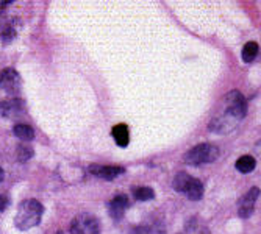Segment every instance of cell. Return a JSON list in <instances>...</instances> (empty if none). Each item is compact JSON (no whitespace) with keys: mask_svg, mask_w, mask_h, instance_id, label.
<instances>
[{"mask_svg":"<svg viewBox=\"0 0 261 234\" xmlns=\"http://www.w3.org/2000/svg\"><path fill=\"white\" fill-rule=\"evenodd\" d=\"M42 214H44V206L35 198H27V200L20 201L17 206L14 225L20 231L32 229L39 225Z\"/></svg>","mask_w":261,"mask_h":234,"instance_id":"6da1fadb","label":"cell"},{"mask_svg":"<svg viewBox=\"0 0 261 234\" xmlns=\"http://www.w3.org/2000/svg\"><path fill=\"white\" fill-rule=\"evenodd\" d=\"M218 158H219V149L213 144H199L183 155L185 164H189V166L211 164V162H215Z\"/></svg>","mask_w":261,"mask_h":234,"instance_id":"7a4b0ae2","label":"cell"},{"mask_svg":"<svg viewBox=\"0 0 261 234\" xmlns=\"http://www.w3.org/2000/svg\"><path fill=\"white\" fill-rule=\"evenodd\" d=\"M221 109H224L234 121L240 122L247 115V102L240 91H231L224 97Z\"/></svg>","mask_w":261,"mask_h":234,"instance_id":"3957f363","label":"cell"},{"mask_svg":"<svg viewBox=\"0 0 261 234\" xmlns=\"http://www.w3.org/2000/svg\"><path fill=\"white\" fill-rule=\"evenodd\" d=\"M67 234H100L99 219L89 213H82L72 219Z\"/></svg>","mask_w":261,"mask_h":234,"instance_id":"277c9868","label":"cell"},{"mask_svg":"<svg viewBox=\"0 0 261 234\" xmlns=\"http://www.w3.org/2000/svg\"><path fill=\"white\" fill-rule=\"evenodd\" d=\"M20 77L14 69L8 67L0 72V89L11 94V96H17L20 91Z\"/></svg>","mask_w":261,"mask_h":234,"instance_id":"5b68a950","label":"cell"},{"mask_svg":"<svg viewBox=\"0 0 261 234\" xmlns=\"http://www.w3.org/2000/svg\"><path fill=\"white\" fill-rule=\"evenodd\" d=\"M25 111V105H23L22 99H10L0 102V115L7 117V119H14L17 115H22Z\"/></svg>","mask_w":261,"mask_h":234,"instance_id":"8992f818","label":"cell"},{"mask_svg":"<svg viewBox=\"0 0 261 234\" xmlns=\"http://www.w3.org/2000/svg\"><path fill=\"white\" fill-rule=\"evenodd\" d=\"M258 195H259V189H258V187H252V189L241 198V201H240V211H238V216L241 219H249L253 214L255 203H256Z\"/></svg>","mask_w":261,"mask_h":234,"instance_id":"52a82bcc","label":"cell"},{"mask_svg":"<svg viewBox=\"0 0 261 234\" xmlns=\"http://www.w3.org/2000/svg\"><path fill=\"white\" fill-rule=\"evenodd\" d=\"M89 172L97 178L111 181L117 177H121L125 172V169L121 166H97V164H94V166L89 167Z\"/></svg>","mask_w":261,"mask_h":234,"instance_id":"ba28073f","label":"cell"},{"mask_svg":"<svg viewBox=\"0 0 261 234\" xmlns=\"http://www.w3.org/2000/svg\"><path fill=\"white\" fill-rule=\"evenodd\" d=\"M128 206V197L121 194L116 195L110 203H108V213L114 220H121L124 217V213Z\"/></svg>","mask_w":261,"mask_h":234,"instance_id":"9c48e42d","label":"cell"},{"mask_svg":"<svg viewBox=\"0 0 261 234\" xmlns=\"http://www.w3.org/2000/svg\"><path fill=\"white\" fill-rule=\"evenodd\" d=\"M111 136L114 139V142L119 147H127L130 142V133H128V127L125 124H117L113 127L111 130Z\"/></svg>","mask_w":261,"mask_h":234,"instance_id":"30bf717a","label":"cell"},{"mask_svg":"<svg viewBox=\"0 0 261 234\" xmlns=\"http://www.w3.org/2000/svg\"><path fill=\"white\" fill-rule=\"evenodd\" d=\"M193 178H194V177L188 175L186 172H178V173L175 175L174 181H172L174 191H177V192H180V194H186V191H188L189 184H191Z\"/></svg>","mask_w":261,"mask_h":234,"instance_id":"8fae6325","label":"cell"},{"mask_svg":"<svg viewBox=\"0 0 261 234\" xmlns=\"http://www.w3.org/2000/svg\"><path fill=\"white\" fill-rule=\"evenodd\" d=\"M13 133H14V136L17 139L23 140V142H29V140L35 139V130L30 125H25V124H16L13 127Z\"/></svg>","mask_w":261,"mask_h":234,"instance_id":"7c38bea8","label":"cell"},{"mask_svg":"<svg viewBox=\"0 0 261 234\" xmlns=\"http://www.w3.org/2000/svg\"><path fill=\"white\" fill-rule=\"evenodd\" d=\"M234 167H236V170L241 172V173H250L256 167V161H255L253 156L244 155V156H241L238 161H236Z\"/></svg>","mask_w":261,"mask_h":234,"instance_id":"4fadbf2b","label":"cell"},{"mask_svg":"<svg viewBox=\"0 0 261 234\" xmlns=\"http://www.w3.org/2000/svg\"><path fill=\"white\" fill-rule=\"evenodd\" d=\"M185 195L189 200L199 201L203 197V184H202V181L197 180V178H193V181H191V184H189V187H188V191H186Z\"/></svg>","mask_w":261,"mask_h":234,"instance_id":"5bb4252c","label":"cell"},{"mask_svg":"<svg viewBox=\"0 0 261 234\" xmlns=\"http://www.w3.org/2000/svg\"><path fill=\"white\" fill-rule=\"evenodd\" d=\"M132 194L139 201H150L155 198V191L149 186H135L132 189Z\"/></svg>","mask_w":261,"mask_h":234,"instance_id":"9a60e30c","label":"cell"},{"mask_svg":"<svg viewBox=\"0 0 261 234\" xmlns=\"http://www.w3.org/2000/svg\"><path fill=\"white\" fill-rule=\"evenodd\" d=\"M258 52H259L258 44H256V42H253V41H250V42H247V44L243 47L241 58H243V61H244V63L250 64V63H253V61L256 60Z\"/></svg>","mask_w":261,"mask_h":234,"instance_id":"2e32d148","label":"cell"},{"mask_svg":"<svg viewBox=\"0 0 261 234\" xmlns=\"http://www.w3.org/2000/svg\"><path fill=\"white\" fill-rule=\"evenodd\" d=\"M16 38V30L11 23H0V41L4 44H10Z\"/></svg>","mask_w":261,"mask_h":234,"instance_id":"e0dca14e","label":"cell"},{"mask_svg":"<svg viewBox=\"0 0 261 234\" xmlns=\"http://www.w3.org/2000/svg\"><path fill=\"white\" fill-rule=\"evenodd\" d=\"M35 152L30 145H25V144H20L17 145V150H16V156L20 162H27L30 158H33Z\"/></svg>","mask_w":261,"mask_h":234,"instance_id":"ac0fdd59","label":"cell"},{"mask_svg":"<svg viewBox=\"0 0 261 234\" xmlns=\"http://www.w3.org/2000/svg\"><path fill=\"white\" fill-rule=\"evenodd\" d=\"M8 204H10V198L7 195H0V213L5 211L8 208Z\"/></svg>","mask_w":261,"mask_h":234,"instance_id":"d6986e66","label":"cell"},{"mask_svg":"<svg viewBox=\"0 0 261 234\" xmlns=\"http://www.w3.org/2000/svg\"><path fill=\"white\" fill-rule=\"evenodd\" d=\"M11 2H0V14H4V11L7 10V7H10Z\"/></svg>","mask_w":261,"mask_h":234,"instance_id":"ffe728a7","label":"cell"},{"mask_svg":"<svg viewBox=\"0 0 261 234\" xmlns=\"http://www.w3.org/2000/svg\"><path fill=\"white\" fill-rule=\"evenodd\" d=\"M4 178H5V172H4V169H2V167H0V183L4 181Z\"/></svg>","mask_w":261,"mask_h":234,"instance_id":"44dd1931","label":"cell"},{"mask_svg":"<svg viewBox=\"0 0 261 234\" xmlns=\"http://www.w3.org/2000/svg\"><path fill=\"white\" fill-rule=\"evenodd\" d=\"M202 234H210V232H208V231H203V232H202Z\"/></svg>","mask_w":261,"mask_h":234,"instance_id":"7402d4cb","label":"cell"}]
</instances>
